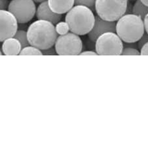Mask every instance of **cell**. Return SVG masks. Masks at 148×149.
I'll return each instance as SVG.
<instances>
[{
    "mask_svg": "<svg viewBox=\"0 0 148 149\" xmlns=\"http://www.w3.org/2000/svg\"><path fill=\"white\" fill-rule=\"evenodd\" d=\"M27 33L30 45L41 51L53 47L58 38L55 25L42 19H37L30 24Z\"/></svg>",
    "mask_w": 148,
    "mask_h": 149,
    "instance_id": "1",
    "label": "cell"
},
{
    "mask_svg": "<svg viewBox=\"0 0 148 149\" xmlns=\"http://www.w3.org/2000/svg\"><path fill=\"white\" fill-rule=\"evenodd\" d=\"M66 22L70 31L78 36L89 34L95 23V15L89 7L84 5H75L66 13Z\"/></svg>",
    "mask_w": 148,
    "mask_h": 149,
    "instance_id": "2",
    "label": "cell"
},
{
    "mask_svg": "<svg viewBox=\"0 0 148 149\" xmlns=\"http://www.w3.org/2000/svg\"><path fill=\"white\" fill-rule=\"evenodd\" d=\"M145 32L144 21L134 14H125L116 23V33L125 43H135Z\"/></svg>",
    "mask_w": 148,
    "mask_h": 149,
    "instance_id": "3",
    "label": "cell"
},
{
    "mask_svg": "<svg viewBox=\"0 0 148 149\" xmlns=\"http://www.w3.org/2000/svg\"><path fill=\"white\" fill-rule=\"evenodd\" d=\"M129 0H96L95 11L99 17L117 22L127 11Z\"/></svg>",
    "mask_w": 148,
    "mask_h": 149,
    "instance_id": "4",
    "label": "cell"
},
{
    "mask_svg": "<svg viewBox=\"0 0 148 149\" xmlns=\"http://www.w3.org/2000/svg\"><path fill=\"white\" fill-rule=\"evenodd\" d=\"M124 48L123 41L116 33H106L95 42V49L100 56H119Z\"/></svg>",
    "mask_w": 148,
    "mask_h": 149,
    "instance_id": "5",
    "label": "cell"
},
{
    "mask_svg": "<svg viewBox=\"0 0 148 149\" xmlns=\"http://www.w3.org/2000/svg\"><path fill=\"white\" fill-rule=\"evenodd\" d=\"M54 46L59 56H77L82 51L83 42L79 36L71 32L58 36Z\"/></svg>",
    "mask_w": 148,
    "mask_h": 149,
    "instance_id": "6",
    "label": "cell"
},
{
    "mask_svg": "<svg viewBox=\"0 0 148 149\" xmlns=\"http://www.w3.org/2000/svg\"><path fill=\"white\" fill-rule=\"evenodd\" d=\"M7 9L19 24H25L31 21L37 10L33 0H12Z\"/></svg>",
    "mask_w": 148,
    "mask_h": 149,
    "instance_id": "7",
    "label": "cell"
},
{
    "mask_svg": "<svg viewBox=\"0 0 148 149\" xmlns=\"http://www.w3.org/2000/svg\"><path fill=\"white\" fill-rule=\"evenodd\" d=\"M18 30L16 18L7 10H0V42L13 38Z\"/></svg>",
    "mask_w": 148,
    "mask_h": 149,
    "instance_id": "8",
    "label": "cell"
},
{
    "mask_svg": "<svg viewBox=\"0 0 148 149\" xmlns=\"http://www.w3.org/2000/svg\"><path fill=\"white\" fill-rule=\"evenodd\" d=\"M116 22L107 21L95 16V23L93 28L88 34L91 41L95 42L99 36L106 33H116Z\"/></svg>",
    "mask_w": 148,
    "mask_h": 149,
    "instance_id": "9",
    "label": "cell"
},
{
    "mask_svg": "<svg viewBox=\"0 0 148 149\" xmlns=\"http://www.w3.org/2000/svg\"><path fill=\"white\" fill-rule=\"evenodd\" d=\"M35 16L37 19L48 21L53 25H56L58 22L61 20L62 18V15L53 13L50 10L49 5H48V1L40 3L36 10Z\"/></svg>",
    "mask_w": 148,
    "mask_h": 149,
    "instance_id": "10",
    "label": "cell"
},
{
    "mask_svg": "<svg viewBox=\"0 0 148 149\" xmlns=\"http://www.w3.org/2000/svg\"><path fill=\"white\" fill-rule=\"evenodd\" d=\"M48 3L53 13L63 15L73 8L75 5V0H48Z\"/></svg>",
    "mask_w": 148,
    "mask_h": 149,
    "instance_id": "11",
    "label": "cell"
},
{
    "mask_svg": "<svg viewBox=\"0 0 148 149\" xmlns=\"http://www.w3.org/2000/svg\"><path fill=\"white\" fill-rule=\"evenodd\" d=\"M1 49L3 54L6 56H17L22 51V47L19 40L13 37L3 42Z\"/></svg>",
    "mask_w": 148,
    "mask_h": 149,
    "instance_id": "12",
    "label": "cell"
},
{
    "mask_svg": "<svg viewBox=\"0 0 148 149\" xmlns=\"http://www.w3.org/2000/svg\"><path fill=\"white\" fill-rule=\"evenodd\" d=\"M132 14L144 19L148 13V7L145 5L140 0H136L132 7Z\"/></svg>",
    "mask_w": 148,
    "mask_h": 149,
    "instance_id": "13",
    "label": "cell"
},
{
    "mask_svg": "<svg viewBox=\"0 0 148 149\" xmlns=\"http://www.w3.org/2000/svg\"><path fill=\"white\" fill-rule=\"evenodd\" d=\"M14 38H16L17 40H19L22 48L30 45V42L28 38V33H27V31H25V30H17V31L16 32V33H15L14 36Z\"/></svg>",
    "mask_w": 148,
    "mask_h": 149,
    "instance_id": "14",
    "label": "cell"
},
{
    "mask_svg": "<svg viewBox=\"0 0 148 149\" xmlns=\"http://www.w3.org/2000/svg\"><path fill=\"white\" fill-rule=\"evenodd\" d=\"M20 56H43V52L41 50L35 48L32 45H28V46L25 47L22 49L21 52L19 53Z\"/></svg>",
    "mask_w": 148,
    "mask_h": 149,
    "instance_id": "15",
    "label": "cell"
},
{
    "mask_svg": "<svg viewBox=\"0 0 148 149\" xmlns=\"http://www.w3.org/2000/svg\"><path fill=\"white\" fill-rule=\"evenodd\" d=\"M55 31H56L57 34L59 36H63V35L67 34L70 31V28H69L67 22H60L55 25Z\"/></svg>",
    "mask_w": 148,
    "mask_h": 149,
    "instance_id": "16",
    "label": "cell"
},
{
    "mask_svg": "<svg viewBox=\"0 0 148 149\" xmlns=\"http://www.w3.org/2000/svg\"><path fill=\"white\" fill-rule=\"evenodd\" d=\"M96 0H75V5H84L90 8L92 11H95Z\"/></svg>",
    "mask_w": 148,
    "mask_h": 149,
    "instance_id": "17",
    "label": "cell"
},
{
    "mask_svg": "<svg viewBox=\"0 0 148 149\" xmlns=\"http://www.w3.org/2000/svg\"><path fill=\"white\" fill-rule=\"evenodd\" d=\"M121 55L122 56H139L140 55V51L134 48L127 46V48H123Z\"/></svg>",
    "mask_w": 148,
    "mask_h": 149,
    "instance_id": "18",
    "label": "cell"
},
{
    "mask_svg": "<svg viewBox=\"0 0 148 149\" xmlns=\"http://www.w3.org/2000/svg\"><path fill=\"white\" fill-rule=\"evenodd\" d=\"M148 42V34L146 32H145L144 34L142 35V36L141 37V38L137 41V47H138L139 49H141L142 47L146 44Z\"/></svg>",
    "mask_w": 148,
    "mask_h": 149,
    "instance_id": "19",
    "label": "cell"
},
{
    "mask_svg": "<svg viewBox=\"0 0 148 149\" xmlns=\"http://www.w3.org/2000/svg\"><path fill=\"white\" fill-rule=\"evenodd\" d=\"M42 52H43V55H47V56H53V55L57 54L55 47H52V48H50L48 49L43 50V51H42Z\"/></svg>",
    "mask_w": 148,
    "mask_h": 149,
    "instance_id": "20",
    "label": "cell"
},
{
    "mask_svg": "<svg viewBox=\"0 0 148 149\" xmlns=\"http://www.w3.org/2000/svg\"><path fill=\"white\" fill-rule=\"evenodd\" d=\"M8 0H0V10H5L8 8Z\"/></svg>",
    "mask_w": 148,
    "mask_h": 149,
    "instance_id": "21",
    "label": "cell"
},
{
    "mask_svg": "<svg viewBox=\"0 0 148 149\" xmlns=\"http://www.w3.org/2000/svg\"><path fill=\"white\" fill-rule=\"evenodd\" d=\"M140 55L148 56V42L146 44H145L140 49Z\"/></svg>",
    "mask_w": 148,
    "mask_h": 149,
    "instance_id": "22",
    "label": "cell"
},
{
    "mask_svg": "<svg viewBox=\"0 0 148 149\" xmlns=\"http://www.w3.org/2000/svg\"><path fill=\"white\" fill-rule=\"evenodd\" d=\"M143 21H144L145 30L146 33L148 34V13H147V15L145 16V19H143Z\"/></svg>",
    "mask_w": 148,
    "mask_h": 149,
    "instance_id": "23",
    "label": "cell"
},
{
    "mask_svg": "<svg viewBox=\"0 0 148 149\" xmlns=\"http://www.w3.org/2000/svg\"><path fill=\"white\" fill-rule=\"evenodd\" d=\"M80 55L81 56H86V55H89V56H96L97 53L94 52V51H84V52H81Z\"/></svg>",
    "mask_w": 148,
    "mask_h": 149,
    "instance_id": "24",
    "label": "cell"
},
{
    "mask_svg": "<svg viewBox=\"0 0 148 149\" xmlns=\"http://www.w3.org/2000/svg\"><path fill=\"white\" fill-rule=\"evenodd\" d=\"M140 1H141L142 2L145 4V5L147 6L148 7V0H140Z\"/></svg>",
    "mask_w": 148,
    "mask_h": 149,
    "instance_id": "25",
    "label": "cell"
},
{
    "mask_svg": "<svg viewBox=\"0 0 148 149\" xmlns=\"http://www.w3.org/2000/svg\"><path fill=\"white\" fill-rule=\"evenodd\" d=\"M35 2H37V3H42L45 1H48V0H33Z\"/></svg>",
    "mask_w": 148,
    "mask_h": 149,
    "instance_id": "26",
    "label": "cell"
},
{
    "mask_svg": "<svg viewBox=\"0 0 148 149\" xmlns=\"http://www.w3.org/2000/svg\"><path fill=\"white\" fill-rule=\"evenodd\" d=\"M1 55H2V53H1V51H0V56H1Z\"/></svg>",
    "mask_w": 148,
    "mask_h": 149,
    "instance_id": "27",
    "label": "cell"
},
{
    "mask_svg": "<svg viewBox=\"0 0 148 149\" xmlns=\"http://www.w3.org/2000/svg\"><path fill=\"white\" fill-rule=\"evenodd\" d=\"M129 1H136V0H129Z\"/></svg>",
    "mask_w": 148,
    "mask_h": 149,
    "instance_id": "28",
    "label": "cell"
}]
</instances>
